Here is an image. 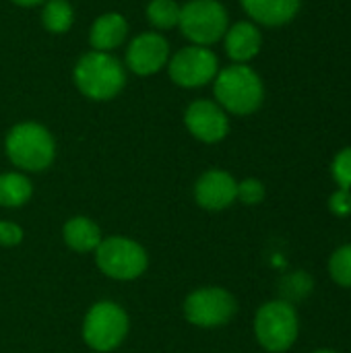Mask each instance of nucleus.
I'll list each match as a JSON object with an SVG mask.
<instances>
[{
	"label": "nucleus",
	"mask_w": 351,
	"mask_h": 353,
	"mask_svg": "<svg viewBox=\"0 0 351 353\" xmlns=\"http://www.w3.org/2000/svg\"><path fill=\"white\" fill-rule=\"evenodd\" d=\"M213 95L228 116H250L265 101V85L252 66L232 62L213 79Z\"/></svg>",
	"instance_id": "1"
},
{
	"label": "nucleus",
	"mask_w": 351,
	"mask_h": 353,
	"mask_svg": "<svg viewBox=\"0 0 351 353\" xmlns=\"http://www.w3.org/2000/svg\"><path fill=\"white\" fill-rule=\"evenodd\" d=\"M77 89L93 101L118 97L126 85V66L112 52H85L72 70Z\"/></svg>",
	"instance_id": "2"
},
{
	"label": "nucleus",
	"mask_w": 351,
	"mask_h": 353,
	"mask_svg": "<svg viewBox=\"0 0 351 353\" xmlns=\"http://www.w3.org/2000/svg\"><path fill=\"white\" fill-rule=\"evenodd\" d=\"M4 151L21 172H43L56 157V141L43 124L19 122L6 134Z\"/></svg>",
	"instance_id": "3"
},
{
	"label": "nucleus",
	"mask_w": 351,
	"mask_h": 353,
	"mask_svg": "<svg viewBox=\"0 0 351 353\" xmlns=\"http://www.w3.org/2000/svg\"><path fill=\"white\" fill-rule=\"evenodd\" d=\"M300 335V319L294 304L285 300L265 302L254 314V337L269 353H285Z\"/></svg>",
	"instance_id": "4"
},
{
	"label": "nucleus",
	"mask_w": 351,
	"mask_h": 353,
	"mask_svg": "<svg viewBox=\"0 0 351 353\" xmlns=\"http://www.w3.org/2000/svg\"><path fill=\"white\" fill-rule=\"evenodd\" d=\"M230 27V12L219 0H188L180 8V33L194 46L211 48Z\"/></svg>",
	"instance_id": "5"
},
{
	"label": "nucleus",
	"mask_w": 351,
	"mask_h": 353,
	"mask_svg": "<svg viewBox=\"0 0 351 353\" xmlns=\"http://www.w3.org/2000/svg\"><path fill=\"white\" fill-rule=\"evenodd\" d=\"M93 254L97 269L116 281H132L141 277L149 267L147 250L126 236L103 238Z\"/></svg>",
	"instance_id": "6"
},
{
	"label": "nucleus",
	"mask_w": 351,
	"mask_h": 353,
	"mask_svg": "<svg viewBox=\"0 0 351 353\" xmlns=\"http://www.w3.org/2000/svg\"><path fill=\"white\" fill-rule=\"evenodd\" d=\"M128 314L110 300L95 302L83 321V339L93 352L108 353L122 345L128 335Z\"/></svg>",
	"instance_id": "7"
},
{
	"label": "nucleus",
	"mask_w": 351,
	"mask_h": 353,
	"mask_svg": "<svg viewBox=\"0 0 351 353\" xmlns=\"http://www.w3.org/2000/svg\"><path fill=\"white\" fill-rule=\"evenodd\" d=\"M182 310L190 325L201 329H217L228 325L236 316L238 302L228 290L207 285L190 292L184 300Z\"/></svg>",
	"instance_id": "8"
},
{
	"label": "nucleus",
	"mask_w": 351,
	"mask_h": 353,
	"mask_svg": "<svg viewBox=\"0 0 351 353\" xmlns=\"http://www.w3.org/2000/svg\"><path fill=\"white\" fill-rule=\"evenodd\" d=\"M219 72V58L211 48L205 46H186L178 50L168 60V74L174 85L182 89H199L209 83Z\"/></svg>",
	"instance_id": "9"
},
{
	"label": "nucleus",
	"mask_w": 351,
	"mask_h": 353,
	"mask_svg": "<svg viewBox=\"0 0 351 353\" xmlns=\"http://www.w3.org/2000/svg\"><path fill=\"white\" fill-rule=\"evenodd\" d=\"M170 60V41L159 31H143L134 35L126 48L124 66L139 74L151 77L168 66Z\"/></svg>",
	"instance_id": "10"
},
{
	"label": "nucleus",
	"mask_w": 351,
	"mask_h": 353,
	"mask_svg": "<svg viewBox=\"0 0 351 353\" xmlns=\"http://www.w3.org/2000/svg\"><path fill=\"white\" fill-rule=\"evenodd\" d=\"M184 124L197 141L207 145L223 141L230 132V116L213 99H194L184 112Z\"/></svg>",
	"instance_id": "11"
},
{
	"label": "nucleus",
	"mask_w": 351,
	"mask_h": 353,
	"mask_svg": "<svg viewBox=\"0 0 351 353\" xmlns=\"http://www.w3.org/2000/svg\"><path fill=\"white\" fill-rule=\"evenodd\" d=\"M238 180L225 170H207L194 182V201L201 209L223 211L236 203Z\"/></svg>",
	"instance_id": "12"
},
{
	"label": "nucleus",
	"mask_w": 351,
	"mask_h": 353,
	"mask_svg": "<svg viewBox=\"0 0 351 353\" xmlns=\"http://www.w3.org/2000/svg\"><path fill=\"white\" fill-rule=\"evenodd\" d=\"M225 54L234 64H248L263 48V33L252 21H238L228 27L223 35Z\"/></svg>",
	"instance_id": "13"
},
{
	"label": "nucleus",
	"mask_w": 351,
	"mask_h": 353,
	"mask_svg": "<svg viewBox=\"0 0 351 353\" xmlns=\"http://www.w3.org/2000/svg\"><path fill=\"white\" fill-rule=\"evenodd\" d=\"M240 4L250 21L263 27H283L302 8V0H240Z\"/></svg>",
	"instance_id": "14"
},
{
	"label": "nucleus",
	"mask_w": 351,
	"mask_h": 353,
	"mask_svg": "<svg viewBox=\"0 0 351 353\" xmlns=\"http://www.w3.org/2000/svg\"><path fill=\"white\" fill-rule=\"evenodd\" d=\"M128 37V21L120 12H103L99 14L89 29L91 50L97 52H114Z\"/></svg>",
	"instance_id": "15"
},
{
	"label": "nucleus",
	"mask_w": 351,
	"mask_h": 353,
	"mask_svg": "<svg viewBox=\"0 0 351 353\" xmlns=\"http://www.w3.org/2000/svg\"><path fill=\"white\" fill-rule=\"evenodd\" d=\"M62 240L70 250L87 254V252H95V248L99 246L103 236H101L99 225L93 219L85 217V215H77L64 223Z\"/></svg>",
	"instance_id": "16"
},
{
	"label": "nucleus",
	"mask_w": 351,
	"mask_h": 353,
	"mask_svg": "<svg viewBox=\"0 0 351 353\" xmlns=\"http://www.w3.org/2000/svg\"><path fill=\"white\" fill-rule=\"evenodd\" d=\"M33 194V184L23 172L0 174V207L17 209L23 207Z\"/></svg>",
	"instance_id": "17"
},
{
	"label": "nucleus",
	"mask_w": 351,
	"mask_h": 353,
	"mask_svg": "<svg viewBox=\"0 0 351 353\" xmlns=\"http://www.w3.org/2000/svg\"><path fill=\"white\" fill-rule=\"evenodd\" d=\"M41 25L54 35L70 31L74 23V8L68 0H46L41 4Z\"/></svg>",
	"instance_id": "18"
},
{
	"label": "nucleus",
	"mask_w": 351,
	"mask_h": 353,
	"mask_svg": "<svg viewBox=\"0 0 351 353\" xmlns=\"http://www.w3.org/2000/svg\"><path fill=\"white\" fill-rule=\"evenodd\" d=\"M180 4L176 0H151L145 8L149 25L157 31H168L180 23Z\"/></svg>",
	"instance_id": "19"
},
{
	"label": "nucleus",
	"mask_w": 351,
	"mask_h": 353,
	"mask_svg": "<svg viewBox=\"0 0 351 353\" xmlns=\"http://www.w3.org/2000/svg\"><path fill=\"white\" fill-rule=\"evenodd\" d=\"M329 275L339 288L351 290V244H343L333 250L329 259Z\"/></svg>",
	"instance_id": "20"
},
{
	"label": "nucleus",
	"mask_w": 351,
	"mask_h": 353,
	"mask_svg": "<svg viewBox=\"0 0 351 353\" xmlns=\"http://www.w3.org/2000/svg\"><path fill=\"white\" fill-rule=\"evenodd\" d=\"M312 288H314V281L310 275H306L304 271H296L292 275H288L281 283V292H283V300L294 304L296 300H304L306 296L312 294Z\"/></svg>",
	"instance_id": "21"
},
{
	"label": "nucleus",
	"mask_w": 351,
	"mask_h": 353,
	"mask_svg": "<svg viewBox=\"0 0 351 353\" xmlns=\"http://www.w3.org/2000/svg\"><path fill=\"white\" fill-rule=\"evenodd\" d=\"M265 196H267V190H265V184L259 178H244L242 182H238L236 201H240L242 205L257 207V205H261L265 201Z\"/></svg>",
	"instance_id": "22"
},
{
	"label": "nucleus",
	"mask_w": 351,
	"mask_h": 353,
	"mask_svg": "<svg viewBox=\"0 0 351 353\" xmlns=\"http://www.w3.org/2000/svg\"><path fill=\"white\" fill-rule=\"evenodd\" d=\"M331 174L333 180L339 188H348L351 190V147L341 149L331 163Z\"/></svg>",
	"instance_id": "23"
},
{
	"label": "nucleus",
	"mask_w": 351,
	"mask_h": 353,
	"mask_svg": "<svg viewBox=\"0 0 351 353\" xmlns=\"http://www.w3.org/2000/svg\"><path fill=\"white\" fill-rule=\"evenodd\" d=\"M329 211L335 215V217H350L351 215V190L348 188H337L331 199H329Z\"/></svg>",
	"instance_id": "24"
},
{
	"label": "nucleus",
	"mask_w": 351,
	"mask_h": 353,
	"mask_svg": "<svg viewBox=\"0 0 351 353\" xmlns=\"http://www.w3.org/2000/svg\"><path fill=\"white\" fill-rule=\"evenodd\" d=\"M23 242V230L12 221H0V246H17Z\"/></svg>",
	"instance_id": "25"
},
{
	"label": "nucleus",
	"mask_w": 351,
	"mask_h": 353,
	"mask_svg": "<svg viewBox=\"0 0 351 353\" xmlns=\"http://www.w3.org/2000/svg\"><path fill=\"white\" fill-rule=\"evenodd\" d=\"M10 2L17 6H23V8H31V6H41L46 0H10Z\"/></svg>",
	"instance_id": "26"
},
{
	"label": "nucleus",
	"mask_w": 351,
	"mask_h": 353,
	"mask_svg": "<svg viewBox=\"0 0 351 353\" xmlns=\"http://www.w3.org/2000/svg\"><path fill=\"white\" fill-rule=\"evenodd\" d=\"M312 353H339V352H335V350H317V352H312Z\"/></svg>",
	"instance_id": "27"
}]
</instances>
